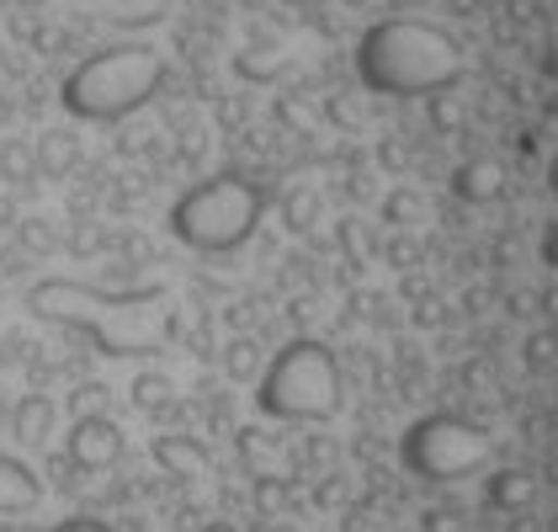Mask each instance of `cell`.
Masks as SVG:
<instances>
[{
	"label": "cell",
	"instance_id": "cell-14",
	"mask_svg": "<svg viewBox=\"0 0 558 532\" xmlns=\"http://www.w3.org/2000/svg\"><path fill=\"white\" fill-rule=\"evenodd\" d=\"M388 219L415 229V223H426V203H421L415 192H399V197H388Z\"/></svg>",
	"mask_w": 558,
	"mask_h": 532
},
{
	"label": "cell",
	"instance_id": "cell-10",
	"mask_svg": "<svg viewBox=\"0 0 558 532\" xmlns=\"http://www.w3.org/2000/svg\"><path fill=\"white\" fill-rule=\"evenodd\" d=\"M53 426H59V404H53L48 395H22L16 399V410H11V432H16L22 443H48Z\"/></svg>",
	"mask_w": 558,
	"mask_h": 532
},
{
	"label": "cell",
	"instance_id": "cell-4",
	"mask_svg": "<svg viewBox=\"0 0 558 532\" xmlns=\"http://www.w3.org/2000/svg\"><path fill=\"white\" fill-rule=\"evenodd\" d=\"M160 282L149 288H123V293H107V288H90V282H70V277H44L27 288V310L38 319H53L75 336L96 341L107 356H144L155 352V341H138V336H123L112 319H138L149 304H160Z\"/></svg>",
	"mask_w": 558,
	"mask_h": 532
},
{
	"label": "cell",
	"instance_id": "cell-12",
	"mask_svg": "<svg viewBox=\"0 0 558 532\" xmlns=\"http://www.w3.org/2000/svg\"><path fill=\"white\" fill-rule=\"evenodd\" d=\"M38 160H44V171H64V166H75V138L70 133H44V144H38Z\"/></svg>",
	"mask_w": 558,
	"mask_h": 532
},
{
	"label": "cell",
	"instance_id": "cell-11",
	"mask_svg": "<svg viewBox=\"0 0 558 532\" xmlns=\"http://www.w3.org/2000/svg\"><path fill=\"white\" fill-rule=\"evenodd\" d=\"M171 395L175 389L166 373H138V378H133V404H138V410H166Z\"/></svg>",
	"mask_w": 558,
	"mask_h": 532
},
{
	"label": "cell",
	"instance_id": "cell-17",
	"mask_svg": "<svg viewBox=\"0 0 558 532\" xmlns=\"http://www.w3.org/2000/svg\"><path fill=\"white\" fill-rule=\"evenodd\" d=\"M0 367H5V347H0Z\"/></svg>",
	"mask_w": 558,
	"mask_h": 532
},
{
	"label": "cell",
	"instance_id": "cell-16",
	"mask_svg": "<svg viewBox=\"0 0 558 532\" xmlns=\"http://www.w3.org/2000/svg\"><path fill=\"white\" fill-rule=\"evenodd\" d=\"M53 532H118L112 522H101V517H64Z\"/></svg>",
	"mask_w": 558,
	"mask_h": 532
},
{
	"label": "cell",
	"instance_id": "cell-6",
	"mask_svg": "<svg viewBox=\"0 0 558 532\" xmlns=\"http://www.w3.org/2000/svg\"><path fill=\"white\" fill-rule=\"evenodd\" d=\"M266 219V192L245 177H208L171 203V234L197 256L240 251Z\"/></svg>",
	"mask_w": 558,
	"mask_h": 532
},
{
	"label": "cell",
	"instance_id": "cell-7",
	"mask_svg": "<svg viewBox=\"0 0 558 532\" xmlns=\"http://www.w3.org/2000/svg\"><path fill=\"white\" fill-rule=\"evenodd\" d=\"M64 452H70L75 469L101 474V469H112V463L123 458V426H118L107 410H101V415H75V421H70V437H64Z\"/></svg>",
	"mask_w": 558,
	"mask_h": 532
},
{
	"label": "cell",
	"instance_id": "cell-2",
	"mask_svg": "<svg viewBox=\"0 0 558 532\" xmlns=\"http://www.w3.org/2000/svg\"><path fill=\"white\" fill-rule=\"evenodd\" d=\"M160 86H166V53L149 44H118L81 59L64 75L59 101L81 123H123L138 107H149Z\"/></svg>",
	"mask_w": 558,
	"mask_h": 532
},
{
	"label": "cell",
	"instance_id": "cell-9",
	"mask_svg": "<svg viewBox=\"0 0 558 532\" xmlns=\"http://www.w3.org/2000/svg\"><path fill=\"white\" fill-rule=\"evenodd\" d=\"M149 452H155V463H160L171 480H203V474H208V447L197 443V437L166 432V437L149 443Z\"/></svg>",
	"mask_w": 558,
	"mask_h": 532
},
{
	"label": "cell",
	"instance_id": "cell-3",
	"mask_svg": "<svg viewBox=\"0 0 558 532\" xmlns=\"http://www.w3.org/2000/svg\"><path fill=\"white\" fill-rule=\"evenodd\" d=\"M251 389H256V410L266 421L325 426V421H336L345 410L341 362L319 336H293L288 347H277Z\"/></svg>",
	"mask_w": 558,
	"mask_h": 532
},
{
	"label": "cell",
	"instance_id": "cell-13",
	"mask_svg": "<svg viewBox=\"0 0 558 532\" xmlns=\"http://www.w3.org/2000/svg\"><path fill=\"white\" fill-rule=\"evenodd\" d=\"M260 367H266V356H256L251 341H234V347H229V373H234V378H251V384H256Z\"/></svg>",
	"mask_w": 558,
	"mask_h": 532
},
{
	"label": "cell",
	"instance_id": "cell-1",
	"mask_svg": "<svg viewBox=\"0 0 558 532\" xmlns=\"http://www.w3.org/2000/svg\"><path fill=\"white\" fill-rule=\"evenodd\" d=\"M356 81L373 96H399V101H436L469 81V53L463 44L426 16H384L356 38Z\"/></svg>",
	"mask_w": 558,
	"mask_h": 532
},
{
	"label": "cell",
	"instance_id": "cell-8",
	"mask_svg": "<svg viewBox=\"0 0 558 532\" xmlns=\"http://www.w3.org/2000/svg\"><path fill=\"white\" fill-rule=\"evenodd\" d=\"M38 500H44L38 469L0 447V511H5V517H27V511H38Z\"/></svg>",
	"mask_w": 558,
	"mask_h": 532
},
{
	"label": "cell",
	"instance_id": "cell-15",
	"mask_svg": "<svg viewBox=\"0 0 558 532\" xmlns=\"http://www.w3.org/2000/svg\"><path fill=\"white\" fill-rule=\"evenodd\" d=\"M101 399H107L101 384H81V389H75V410H81V415H101Z\"/></svg>",
	"mask_w": 558,
	"mask_h": 532
},
{
	"label": "cell",
	"instance_id": "cell-5",
	"mask_svg": "<svg viewBox=\"0 0 558 532\" xmlns=\"http://www.w3.org/2000/svg\"><path fill=\"white\" fill-rule=\"evenodd\" d=\"M399 469L421 485L478 480V500H484V480L506 463H495V443H489L484 421H473L463 410H426L399 432Z\"/></svg>",
	"mask_w": 558,
	"mask_h": 532
}]
</instances>
